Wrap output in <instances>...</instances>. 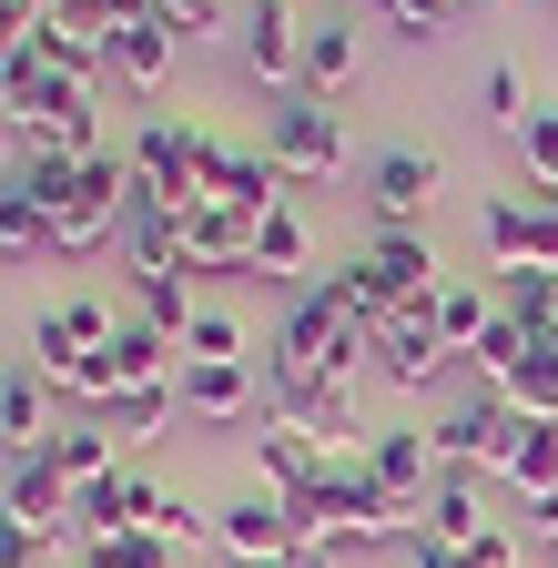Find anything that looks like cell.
<instances>
[{
	"label": "cell",
	"instance_id": "6da1fadb",
	"mask_svg": "<svg viewBox=\"0 0 558 568\" xmlns=\"http://www.w3.org/2000/svg\"><path fill=\"white\" fill-rule=\"evenodd\" d=\"M214 153L224 142L203 132L193 112H153L143 142H132V203H163V213H193L203 183H214Z\"/></svg>",
	"mask_w": 558,
	"mask_h": 568
},
{
	"label": "cell",
	"instance_id": "7a4b0ae2",
	"mask_svg": "<svg viewBox=\"0 0 558 568\" xmlns=\"http://www.w3.org/2000/svg\"><path fill=\"white\" fill-rule=\"evenodd\" d=\"M335 284H345V305H356L366 325H386V315H406V305H437L447 264H437V244H427V234H376V244L345 264Z\"/></svg>",
	"mask_w": 558,
	"mask_h": 568
},
{
	"label": "cell",
	"instance_id": "3957f363",
	"mask_svg": "<svg viewBox=\"0 0 558 568\" xmlns=\"http://www.w3.org/2000/svg\"><path fill=\"white\" fill-rule=\"evenodd\" d=\"M264 163L285 173V183H325V173H345V112L285 92V102L264 112Z\"/></svg>",
	"mask_w": 558,
	"mask_h": 568
},
{
	"label": "cell",
	"instance_id": "277c9868",
	"mask_svg": "<svg viewBox=\"0 0 558 568\" xmlns=\"http://www.w3.org/2000/svg\"><path fill=\"white\" fill-rule=\"evenodd\" d=\"M508 396L498 386H477V396H457L437 426H427V447H437V467H467V477H498L508 467Z\"/></svg>",
	"mask_w": 558,
	"mask_h": 568
},
{
	"label": "cell",
	"instance_id": "5b68a950",
	"mask_svg": "<svg viewBox=\"0 0 558 568\" xmlns=\"http://www.w3.org/2000/svg\"><path fill=\"white\" fill-rule=\"evenodd\" d=\"M366 203H376V234H427V213H437V153L386 142V153L366 163Z\"/></svg>",
	"mask_w": 558,
	"mask_h": 568
},
{
	"label": "cell",
	"instance_id": "8992f818",
	"mask_svg": "<svg viewBox=\"0 0 558 568\" xmlns=\"http://www.w3.org/2000/svg\"><path fill=\"white\" fill-rule=\"evenodd\" d=\"M447 366H457V355H447V335H437V305H406V315H386V325H376V376H386V386L427 396Z\"/></svg>",
	"mask_w": 558,
	"mask_h": 568
},
{
	"label": "cell",
	"instance_id": "52a82bcc",
	"mask_svg": "<svg viewBox=\"0 0 558 568\" xmlns=\"http://www.w3.org/2000/svg\"><path fill=\"white\" fill-rule=\"evenodd\" d=\"M254 224H264V213L203 193V203L183 213V264H193V274H254Z\"/></svg>",
	"mask_w": 558,
	"mask_h": 568
},
{
	"label": "cell",
	"instance_id": "ba28073f",
	"mask_svg": "<svg viewBox=\"0 0 558 568\" xmlns=\"http://www.w3.org/2000/svg\"><path fill=\"white\" fill-rule=\"evenodd\" d=\"M214 538H224V558H285V548L305 538V518H295V497L244 487L234 508H214Z\"/></svg>",
	"mask_w": 558,
	"mask_h": 568
},
{
	"label": "cell",
	"instance_id": "9c48e42d",
	"mask_svg": "<svg viewBox=\"0 0 558 568\" xmlns=\"http://www.w3.org/2000/svg\"><path fill=\"white\" fill-rule=\"evenodd\" d=\"M366 467L386 477L396 508H416V528H427V487L447 477V467H437V447H427V426H376V437H366Z\"/></svg>",
	"mask_w": 558,
	"mask_h": 568
},
{
	"label": "cell",
	"instance_id": "30bf717a",
	"mask_svg": "<svg viewBox=\"0 0 558 568\" xmlns=\"http://www.w3.org/2000/svg\"><path fill=\"white\" fill-rule=\"evenodd\" d=\"M244 71L264 92H295V71H305V21H295V0H254L244 11Z\"/></svg>",
	"mask_w": 558,
	"mask_h": 568
},
{
	"label": "cell",
	"instance_id": "8fae6325",
	"mask_svg": "<svg viewBox=\"0 0 558 568\" xmlns=\"http://www.w3.org/2000/svg\"><path fill=\"white\" fill-rule=\"evenodd\" d=\"M315 477H325V447L305 437V426H285V416H264L254 426V487H274V497H315Z\"/></svg>",
	"mask_w": 558,
	"mask_h": 568
},
{
	"label": "cell",
	"instance_id": "7c38bea8",
	"mask_svg": "<svg viewBox=\"0 0 558 568\" xmlns=\"http://www.w3.org/2000/svg\"><path fill=\"white\" fill-rule=\"evenodd\" d=\"M0 508H11V518H31V528H51V538H72V477L51 467V447L11 457V477H0Z\"/></svg>",
	"mask_w": 558,
	"mask_h": 568
},
{
	"label": "cell",
	"instance_id": "4fadbf2b",
	"mask_svg": "<svg viewBox=\"0 0 558 568\" xmlns=\"http://www.w3.org/2000/svg\"><path fill=\"white\" fill-rule=\"evenodd\" d=\"M487 528H498V518H487V477H467V467H447L437 487H427V528H416V538H437V548H477Z\"/></svg>",
	"mask_w": 558,
	"mask_h": 568
},
{
	"label": "cell",
	"instance_id": "5bb4252c",
	"mask_svg": "<svg viewBox=\"0 0 558 568\" xmlns=\"http://www.w3.org/2000/svg\"><path fill=\"white\" fill-rule=\"evenodd\" d=\"M173 51H183V31H173L163 11H143V21H112V82H122V92H163Z\"/></svg>",
	"mask_w": 558,
	"mask_h": 568
},
{
	"label": "cell",
	"instance_id": "9a60e30c",
	"mask_svg": "<svg viewBox=\"0 0 558 568\" xmlns=\"http://www.w3.org/2000/svg\"><path fill=\"white\" fill-rule=\"evenodd\" d=\"M122 274H132V284H153V274H193V264H183V213L132 203V213H122Z\"/></svg>",
	"mask_w": 558,
	"mask_h": 568
},
{
	"label": "cell",
	"instance_id": "2e32d148",
	"mask_svg": "<svg viewBox=\"0 0 558 568\" xmlns=\"http://www.w3.org/2000/svg\"><path fill=\"white\" fill-rule=\"evenodd\" d=\"M498 487L518 497V508L558 497V426H538V416H518V426H508V467H498Z\"/></svg>",
	"mask_w": 558,
	"mask_h": 568
},
{
	"label": "cell",
	"instance_id": "e0dca14e",
	"mask_svg": "<svg viewBox=\"0 0 558 568\" xmlns=\"http://www.w3.org/2000/svg\"><path fill=\"white\" fill-rule=\"evenodd\" d=\"M295 92L305 102H345V92H356V31H345V21H305V71H295Z\"/></svg>",
	"mask_w": 558,
	"mask_h": 568
},
{
	"label": "cell",
	"instance_id": "ac0fdd59",
	"mask_svg": "<svg viewBox=\"0 0 558 568\" xmlns=\"http://www.w3.org/2000/svg\"><path fill=\"white\" fill-rule=\"evenodd\" d=\"M0 437H11L21 457L51 447V376L41 366H0Z\"/></svg>",
	"mask_w": 558,
	"mask_h": 568
},
{
	"label": "cell",
	"instance_id": "d6986e66",
	"mask_svg": "<svg viewBox=\"0 0 558 568\" xmlns=\"http://www.w3.org/2000/svg\"><path fill=\"white\" fill-rule=\"evenodd\" d=\"M305 264H315L305 213H295V203H274L264 224H254V274H274V284H295V295H305Z\"/></svg>",
	"mask_w": 558,
	"mask_h": 568
},
{
	"label": "cell",
	"instance_id": "ffe728a7",
	"mask_svg": "<svg viewBox=\"0 0 558 568\" xmlns=\"http://www.w3.org/2000/svg\"><path fill=\"white\" fill-rule=\"evenodd\" d=\"M183 416H203V426L254 416V366H183Z\"/></svg>",
	"mask_w": 558,
	"mask_h": 568
},
{
	"label": "cell",
	"instance_id": "44dd1931",
	"mask_svg": "<svg viewBox=\"0 0 558 568\" xmlns=\"http://www.w3.org/2000/svg\"><path fill=\"white\" fill-rule=\"evenodd\" d=\"M31 61H51L61 82H92L102 92V71H112V41H92V31H61V21H31V41H21Z\"/></svg>",
	"mask_w": 558,
	"mask_h": 568
},
{
	"label": "cell",
	"instance_id": "7402d4cb",
	"mask_svg": "<svg viewBox=\"0 0 558 568\" xmlns=\"http://www.w3.org/2000/svg\"><path fill=\"white\" fill-rule=\"evenodd\" d=\"M203 193H224V203H244V213H274V203H285V173H274L264 153H234V142H224V153H214V183H203Z\"/></svg>",
	"mask_w": 558,
	"mask_h": 568
},
{
	"label": "cell",
	"instance_id": "603a6c76",
	"mask_svg": "<svg viewBox=\"0 0 558 568\" xmlns=\"http://www.w3.org/2000/svg\"><path fill=\"white\" fill-rule=\"evenodd\" d=\"M51 467L72 477V487L112 477V426H102V416H72V426H51Z\"/></svg>",
	"mask_w": 558,
	"mask_h": 568
},
{
	"label": "cell",
	"instance_id": "cb8c5ba5",
	"mask_svg": "<svg viewBox=\"0 0 558 568\" xmlns=\"http://www.w3.org/2000/svg\"><path fill=\"white\" fill-rule=\"evenodd\" d=\"M487 325H498V295H477V284H437V335H447V355H477Z\"/></svg>",
	"mask_w": 558,
	"mask_h": 568
},
{
	"label": "cell",
	"instance_id": "d4e9b609",
	"mask_svg": "<svg viewBox=\"0 0 558 568\" xmlns=\"http://www.w3.org/2000/svg\"><path fill=\"white\" fill-rule=\"evenodd\" d=\"M183 366H254V345H244V325H234L224 305H203V315L183 325Z\"/></svg>",
	"mask_w": 558,
	"mask_h": 568
},
{
	"label": "cell",
	"instance_id": "484cf974",
	"mask_svg": "<svg viewBox=\"0 0 558 568\" xmlns=\"http://www.w3.org/2000/svg\"><path fill=\"white\" fill-rule=\"evenodd\" d=\"M498 396H508V416H538V426H558V345H538V355H528V366H518Z\"/></svg>",
	"mask_w": 558,
	"mask_h": 568
},
{
	"label": "cell",
	"instance_id": "4316f807",
	"mask_svg": "<svg viewBox=\"0 0 558 568\" xmlns=\"http://www.w3.org/2000/svg\"><path fill=\"white\" fill-rule=\"evenodd\" d=\"M518 163H528V193L558 203V102H538V112L518 122Z\"/></svg>",
	"mask_w": 558,
	"mask_h": 568
},
{
	"label": "cell",
	"instance_id": "83f0119b",
	"mask_svg": "<svg viewBox=\"0 0 558 568\" xmlns=\"http://www.w3.org/2000/svg\"><path fill=\"white\" fill-rule=\"evenodd\" d=\"M528 355H538V335L498 315V325H487V335H477V355H467V366H477V386H508V376L528 366Z\"/></svg>",
	"mask_w": 558,
	"mask_h": 568
},
{
	"label": "cell",
	"instance_id": "f1b7e54d",
	"mask_svg": "<svg viewBox=\"0 0 558 568\" xmlns=\"http://www.w3.org/2000/svg\"><path fill=\"white\" fill-rule=\"evenodd\" d=\"M132 315H143V325H163V335L183 345V325H193L203 305H193V284H183V274H153V284H132Z\"/></svg>",
	"mask_w": 558,
	"mask_h": 568
},
{
	"label": "cell",
	"instance_id": "f546056e",
	"mask_svg": "<svg viewBox=\"0 0 558 568\" xmlns=\"http://www.w3.org/2000/svg\"><path fill=\"white\" fill-rule=\"evenodd\" d=\"M82 558H92V568H183V548H163V538H143V528L82 538Z\"/></svg>",
	"mask_w": 558,
	"mask_h": 568
},
{
	"label": "cell",
	"instance_id": "4dcf8cb0",
	"mask_svg": "<svg viewBox=\"0 0 558 568\" xmlns=\"http://www.w3.org/2000/svg\"><path fill=\"white\" fill-rule=\"evenodd\" d=\"M102 426H112V437H163V426H173V386H122Z\"/></svg>",
	"mask_w": 558,
	"mask_h": 568
},
{
	"label": "cell",
	"instance_id": "1f68e13d",
	"mask_svg": "<svg viewBox=\"0 0 558 568\" xmlns=\"http://www.w3.org/2000/svg\"><path fill=\"white\" fill-rule=\"evenodd\" d=\"M0 254H11V264L51 254V234H41V213H31V193H21V183H0Z\"/></svg>",
	"mask_w": 558,
	"mask_h": 568
},
{
	"label": "cell",
	"instance_id": "d6a6232c",
	"mask_svg": "<svg viewBox=\"0 0 558 568\" xmlns=\"http://www.w3.org/2000/svg\"><path fill=\"white\" fill-rule=\"evenodd\" d=\"M538 102H528V71L518 61H487V122H498V132H518Z\"/></svg>",
	"mask_w": 558,
	"mask_h": 568
},
{
	"label": "cell",
	"instance_id": "836d02e7",
	"mask_svg": "<svg viewBox=\"0 0 558 568\" xmlns=\"http://www.w3.org/2000/svg\"><path fill=\"white\" fill-rule=\"evenodd\" d=\"M61 325H72L82 345H112V335H122V315H112V295H92V284H72V295H61Z\"/></svg>",
	"mask_w": 558,
	"mask_h": 568
},
{
	"label": "cell",
	"instance_id": "e575fe53",
	"mask_svg": "<svg viewBox=\"0 0 558 568\" xmlns=\"http://www.w3.org/2000/svg\"><path fill=\"white\" fill-rule=\"evenodd\" d=\"M72 355H92V345H82L72 325H61V305H51V315H31V366H41V376H61Z\"/></svg>",
	"mask_w": 558,
	"mask_h": 568
},
{
	"label": "cell",
	"instance_id": "d590c367",
	"mask_svg": "<svg viewBox=\"0 0 558 568\" xmlns=\"http://www.w3.org/2000/svg\"><path fill=\"white\" fill-rule=\"evenodd\" d=\"M376 21H386L396 41H427V31L447 21V0H376Z\"/></svg>",
	"mask_w": 558,
	"mask_h": 568
},
{
	"label": "cell",
	"instance_id": "8d00e7d4",
	"mask_svg": "<svg viewBox=\"0 0 558 568\" xmlns=\"http://www.w3.org/2000/svg\"><path fill=\"white\" fill-rule=\"evenodd\" d=\"M41 548H61L51 528H31V518H11V508H0V568H31Z\"/></svg>",
	"mask_w": 558,
	"mask_h": 568
},
{
	"label": "cell",
	"instance_id": "74e56055",
	"mask_svg": "<svg viewBox=\"0 0 558 568\" xmlns=\"http://www.w3.org/2000/svg\"><path fill=\"white\" fill-rule=\"evenodd\" d=\"M153 11L183 31V41H203V31H224V0H153Z\"/></svg>",
	"mask_w": 558,
	"mask_h": 568
},
{
	"label": "cell",
	"instance_id": "f35d334b",
	"mask_svg": "<svg viewBox=\"0 0 558 568\" xmlns=\"http://www.w3.org/2000/svg\"><path fill=\"white\" fill-rule=\"evenodd\" d=\"M285 568H345V538H335V528H305V538L285 548Z\"/></svg>",
	"mask_w": 558,
	"mask_h": 568
},
{
	"label": "cell",
	"instance_id": "ab89813d",
	"mask_svg": "<svg viewBox=\"0 0 558 568\" xmlns=\"http://www.w3.org/2000/svg\"><path fill=\"white\" fill-rule=\"evenodd\" d=\"M467 568H518V528H508V518H498V528H487V538H477V548H467Z\"/></svg>",
	"mask_w": 558,
	"mask_h": 568
},
{
	"label": "cell",
	"instance_id": "60d3db41",
	"mask_svg": "<svg viewBox=\"0 0 558 568\" xmlns=\"http://www.w3.org/2000/svg\"><path fill=\"white\" fill-rule=\"evenodd\" d=\"M406 568H467L457 548H437V538H406Z\"/></svg>",
	"mask_w": 558,
	"mask_h": 568
},
{
	"label": "cell",
	"instance_id": "b9f144b4",
	"mask_svg": "<svg viewBox=\"0 0 558 568\" xmlns=\"http://www.w3.org/2000/svg\"><path fill=\"white\" fill-rule=\"evenodd\" d=\"M21 163V112H11V92H0V173Z\"/></svg>",
	"mask_w": 558,
	"mask_h": 568
},
{
	"label": "cell",
	"instance_id": "7bdbcfd3",
	"mask_svg": "<svg viewBox=\"0 0 558 568\" xmlns=\"http://www.w3.org/2000/svg\"><path fill=\"white\" fill-rule=\"evenodd\" d=\"M11 457H21V447H11V437H0V477H11Z\"/></svg>",
	"mask_w": 558,
	"mask_h": 568
},
{
	"label": "cell",
	"instance_id": "ee69618b",
	"mask_svg": "<svg viewBox=\"0 0 558 568\" xmlns=\"http://www.w3.org/2000/svg\"><path fill=\"white\" fill-rule=\"evenodd\" d=\"M234 568H285V558H234Z\"/></svg>",
	"mask_w": 558,
	"mask_h": 568
},
{
	"label": "cell",
	"instance_id": "f6af8a7d",
	"mask_svg": "<svg viewBox=\"0 0 558 568\" xmlns=\"http://www.w3.org/2000/svg\"><path fill=\"white\" fill-rule=\"evenodd\" d=\"M447 11H467V0H447Z\"/></svg>",
	"mask_w": 558,
	"mask_h": 568
},
{
	"label": "cell",
	"instance_id": "bcb514c9",
	"mask_svg": "<svg viewBox=\"0 0 558 568\" xmlns=\"http://www.w3.org/2000/svg\"><path fill=\"white\" fill-rule=\"evenodd\" d=\"M72 568H92V558H72Z\"/></svg>",
	"mask_w": 558,
	"mask_h": 568
}]
</instances>
